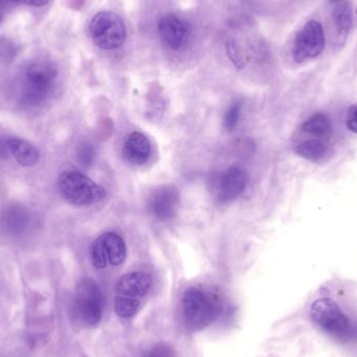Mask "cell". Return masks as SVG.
Returning <instances> with one entry per match:
<instances>
[{"instance_id": "1", "label": "cell", "mask_w": 357, "mask_h": 357, "mask_svg": "<svg viewBox=\"0 0 357 357\" xmlns=\"http://www.w3.org/2000/svg\"><path fill=\"white\" fill-rule=\"evenodd\" d=\"M314 324L327 335L342 342L357 341V322L329 298L317 300L310 308Z\"/></svg>"}, {"instance_id": "2", "label": "cell", "mask_w": 357, "mask_h": 357, "mask_svg": "<svg viewBox=\"0 0 357 357\" xmlns=\"http://www.w3.org/2000/svg\"><path fill=\"white\" fill-rule=\"evenodd\" d=\"M152 284V277L146 273L132 272L123 275L115 287V312L117 316L121 319L135 316Z\"/></svg>"}, {"instance_id": "3", "label": "cell", "mask_w": 357, "mask_h": 357, "mask_svg": "<svg viewBox=\"0 0 357 357\" xmlns=\"http://www.w3.org/2000/svg\"><path fill=\"white\" fill-rule=\"evenodd\" d=\"M58 189L65 201L79 207L100 203L107 195L102 185L75 171H65L59 176Z\"/></svg>"}, {"instance_id": "4", "label": "cell", "mask_w": 357, "mask_h": 357, "mask_svg": "<svg viewBox=\"0 0 357 357\" xmlns=\"http://www.w3.org/2000/svg\"><path fill=\"white\" fill-rule=\"evenodd\" d=\"M56 77L58 70L52 63L41 61L29 65L24 73L21 102L29 107L42 104L52 92Z\"/></svg>"}, {"instance_id": "5", "label": "cell", "mask_w": 357, "mask_h": 357, "mask_svg": "<svg viewBox=\"0 0 357 357\" xmlns=\"http://www.w3.org/2000/svg\"><path fill=\"white\" fill-rule=\"evenodd\" d=\"M73 312L75 320L85 326H96L102 320L104 296L92 279H84L77 285Z\"/></svg>"}, {"instance_id": "6", "label": "cell", "mask_w": 357, "mask_h": 357, "mask_svg": "<svg viewBox=\"0 0 357 357\" xmlns=\"http://www.w3.org/2000/svg\"><path fill=\"white\" fill-rule=\"evenodd\" d=\"M89 31L96 45L104 50L121 47L127 38L125 23L113 12L98 13L90 22Z\"/></svg>"}, {"instance_id": "7", "label": "cell", "mask_w": 357, "mask_h": 357, "mask_svg": "<svg viewBox=\"0 0 357 357\" xmlns=\"http://www.w3.org/2000/svg\"><path fill=\"white\" fill-rule=\"evenodd\" d=\"M90 254L94 268L102 270L108 264L113 266L123 264L127 259V247L119 234L106 232L92 243Z\"/></svg>"}, {"instance_id": "8", "label": "cell", "mask_w": 357, "mask_h": 357, "mask_svg": "<svg viewBox=\"0 0 357 357\" xmlns=\"http://www.w3.org/2000/svg\"><path fill=\"white\" fill-rule=\"evenodd\" d=\"M183 312L188 325L195 329L207 326L215 316V304L202 289H189L183 297Z\"/></svg>"}, {"instance_id": "9", "label": "cell", "mask_w": 357, "mask_h": 357, "mask_svg": "<svg viewBox=\"0 0 357 357\" xmlns=\"http://www.w3.org/2000/svg\"><path fill=\"white\" fill-rule=\"evenodd\" d=\"M324 48L325 35L322 24L316 20L308 21L296 36L293 46L294 60L303 63L318 58L324 52Z\"/></svg>"}, {"instance_id": "10", "label": "cell", "mask_w": 357, "mask_h": 357, "mask_svg": "<svg viewBox=\"0 0 357 357\" xmlns=\"http://www.w3.org/2000/svg\"><path fill=\"white\" fill-rule=\"evenodd\" d=\"M161 42L172 50H181L188 43L191 35L190 25L175 14H165L157 25Z\"/></svg>"}, {"instance_id": "11", "label": "cell", "mask_w": 357, "mask_h": 357, "mask_svg": "<svg viewBox=\"0 0 357 357\" xmlns=\"http://www.w3.org/2000/svg\"><path fill=\"white\" fill-rule=\"evenodd\" d=\"M180 197L177 188L171 185L155 189L149 197V212L158 220H172L177 214Z\"/></svg>"}, {"instance_id": "12", "label": "cell", "mask_w": 357, "mask_h": 357, "mask_svg": "<svg viewBox=\"0 0 357 357\" xmlns=\"http://www.w3.org/2000/svg\"><path fill=\"white\" fill-rule=\"evenodd\" d=\"M248 176L238 167H230L220 174L216 183V197L222 203L234 201L245 191Z\"/></svg>"}, {"instance_id": "13", "label": "cell", "mask_w": 357, "mask_h": 357, "mask_svg": "<svg viewBox=\"0 0 357 357\" xmlns=\"http://www.w3.org/2000/svg\"><path fill=\"white\" fill-rule=\"evenodd\" d=\"M151 142L142 132H132L123 148V156L126 161L133 165H144L151 157Z\"/></svg>"}, {"instance_id": "14", "label": "cell", "mask_w": 357, "mask_h": 357, "mask_svg": "<svg viewBox=\"0 0 357 357\" xmlns=\"http://www.w3.org/2000/svg\"><path fill=\"white\" fill-rule=\"evenodd\" d=\"M29 212L22 206L13 205L6 207L0 213V231L10 236L22 234L29 227Z\"/></svg>"}, {"instance_id": "15", "label": "cell", "mask_w": 357, "mask_h": 357, "mask_svg": "<svg viewBox=\"0 0 357 357\" xmlns=\"http://www.w3.org/2000/svg\"><path fill=\"white\" fill-rule=\"evenodd\" d=\"M6 142L10 156L14 157L21 167H31L39 162V151L31 142L19 137L6 138Z\"/></svg>"}, {"instance_id": "16", "label": "cell", "mask_w": 357, "mask_h": 357, "mask_svg": "<svg viewBox=\"0 0 357 357\" xmlns=\"http://www.w3.org/2000/svg\"><path fill=\"white\" fill-rule=\"evenodd\" d=\"M333 23H335L337 42L340 44L344 43L347 39L352 25V10L349 4L342 3L335 8L333 12Z\"/></svg>"}, {"instance_id": "17", "label": "cell", "mask_w": 357, "mask_h": 357, "mask_svg": "<svg viewBox=\"0 0 357 357\" xmlns=\"http://www.w3.org/2000/svg\"><path fill=\"white\" fill-rule=\"evenodd\" d=\"M301 129L302 131L310 134V135L325 137V136L331 135L333 132V125L326 114L316 113L302 125Z\"/></svg>"}, {"instance_id": "18", "label": "cell", "mask_w": 357, "mask_h": 357, "mask_svg": "<svg viewBox=\"0 0 357 357\" xmlns=\"http://www.w3.org/2000/svg\"><path fill=\"white\" fill-rule=\"evenodd\" d=\"M296 153L305 160L317 162L324 158L327 153V146L322 140L312 138L300 144L296 148Z\"/></svg>"}, {"instance_id": "19", "label": "cell", "mask_w": 357, "mask_h": 357, "mask_svg": "<svg viewBox=\"0 0 357 357\" xmlns=\"http://www.w3.org/2000/svg\"><path fill=\"white\" fill-rule=\"evenodd\" d=\"M241 102H233V104L229 107L224 117V126L228 131H232V130L235 129L237 123H238L239 117H241Z\"/></svg>"}, {"instance_id": "20", "label": "cell", "mask_w": 357, "mask_h": 357, "mask_svg": "<svg viewBox=\"0 0 357 357\" xmlns=\"http://www.w3.org/2000/svg\"><path fill=\"white\" fill-rule=\"evenodd\" d=\"M77 161L83 167H89L93 162L96 151L90 144H82L77 149Z\"/></svg>"}, {"instance_id": "21", "label": "cell", "mask_w": 357, "mask_h": 357, "mask_svg": "<svg viewBox=\"0 0 357 357\" xmlns=\"http://www.w3.org/2000/svg\"><path fill=\"white\" fill-rule=\"evenodd\" d=\"M146 357H176L175 352L167 344H159L154 346L150 351L146 354Z\"/></svg>"}, {"instance_id": "22", "label": "cell", "mask_w": 357, "mask_h": 357, "mask_svg": "<svg viewBox=\"0 0 357 357\" xmlns=\"http://www.w3.org/2000/svg\"><path fill=\"white\" fill-rule=\"evenodd\" d=\"M346 126L352 133L357 134V104L352 105L346 115Z\"/></svg>"}, {"instance_id": "23", "label": "cell", "mask_w": 357, "mask_h": 357, "mask_svg": "<svg viewBox=\"0 0 357 357\" xmlns=\"http://www.w3.org/2000/svg\"><path fill=\"white\" fill-rule=\"evenodd\" d=\"M10 156V150H8V142L6 139L0 138V160H6Z\"/></svg>"}, {"instance_id": "24", "label": "cell", "mask_w": 357, "mask_h": 357, "mask_svg": "<svg viewBox=\"0 0 357 357\" xmlns=\"http://www.w3.org/2000/svg\"><path fill=\"white\" fill-rule=\"evenodd\" d=\"M19 3L26 4L31 6H43L48 3L50 0H14Z\"/></svg>"}, {"instance_id": "25", "label": "cell", "mask_w": 357, "mask_h": 357, "mask_svg": "<svg viewBox=\"0 0 357 357\" xmlns=\"http://www.w3.org/2000/svg\"><path fill=\"white\" fill-rule=\"evenodd\" d=\"M331 1H333V2H337V1H339V0H331Z\"/></svg>"}, {"instance_id": "26", "label": "cell", "mask_w": 357, "mask_h": 357, "mask_svg": "<svg viewBox=\"0 0 357 357\" xmlns=\"http://www.w3.org/2000/svg\"><path fill=\"white\" fill-rule=\"evenodd\" d=\"M0 20H1V13H0Z\"/></svg>"}]
</instances>
